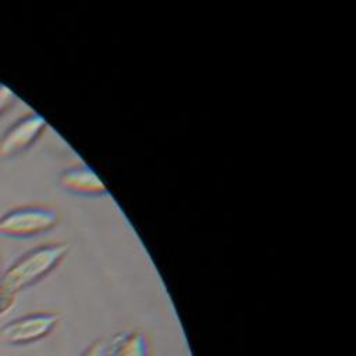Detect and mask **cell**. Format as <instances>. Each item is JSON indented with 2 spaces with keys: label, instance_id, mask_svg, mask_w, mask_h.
<instances>
[{
  "label": "cell",
  "instance_id": "6da1fadb",
  "mask_svg": "<svg viewBox=\"0 0 356 356\" xmlns=\"http://www.w3.org/2000/svg\"><path fill=\"white\" fill-rule=\"evenodd\" d=\"M64 242L44 243L25 252L3 274L0 280V317L17 303L18 293L49 275L67 256Z\"/></svg>",
  "mask_w": 356,
  "mask_h": 356
},
{
  "label": "cell",
  "instance_id": "7a4b0ae2",
  "mask_svg": "<svg viewBox=\"0 0 356 356\" xmlns=\"http://www.w3.org/2000/svg\"><path fill=\"white\" fill-rule=\"evenodd\" d=\"M60 221L56 209L47 206H21L0 217V235L11 239H28L51 231Z\"/></svg>",
  "mask_w": 356,
  "mask_h": 356
},
{
  "label": "cell",
  "instance_id": "3957f363",
  "mask_svg": "<svg viewBox=\"0 0 356 356\" xmlns=\"http://www.w3.org/2000/svg\"><path fill=\"white\" fill-rule=\"evenodd\" d=\"M61 321L56 312H35L15 317L0 327V342L6 346H25L49 337Z\"/></svg>",
  "mask_w": 356,
  "mask_h": 356
},
{
  "label": "cell",
  "instance_id": "277c9868",
  "mask_svg": "<svg viewBox=\"0 0 356 356\" xmlns=\"http://www.w3.org/2000/svg\"><path fill=\"white\" fill-rule=\"evenodd\" d=\"M46 128V120L36 113L18 118L0 138V157L10 159L24 153L43 135Z\"/></svg>",
  "mask_w": 356,
  "mask_h": 356
},
{
  "label": "cell",
  "instance_id": "5b68a950",
  "mask_svg": "<svg viewBox=\"0 0 356 356\" xmlns=\"http://www.w3.org/2000/svg\"><path fill=\"white\" fill-rule=\"evenodd\" d=\"M63 191L83 197H99L107 195L106 185L88 165H75L64 170L58 177Z\"/></svg>",
  "mask_w": 356,
  "mask_h": 356
},
{
  "label": "cell",
  "instance_id": "8992f818",
  "mask_svg": "<svg viewBox=\"0 0 356 356\" xmlns=\"http://www.w3.org/2000/svg\"><path fill=\"white\" fill-rule=\"evenodd\" d=\"M104 356H152L150 335L140 328L120 331L106 342Z\"/></svg>",
  "mask_w": 356,
  "mask_h": 356
},
{
  "label": "cell",
  "instance_id": "52a82bcc",
  "mask_svg": "<svg viewBox=\"0 0 356 356\" xmlns=\"http://www.w3.org/2000/svg\"><path fill=\"white\" fill-rule=\"evenodd\" d=\"M106 339L97 338L90 342L78 356H104L106 355Z\"/></svg>",
  "mask_w": 356,
  "mask_h": 356
},
{
  "label": "cell",
  "instance_id": "ba28073f",
  "mask_svg": "<svg viewBox=\"0 0 356 356\" xmlns=\"http://www.w3.org/2000/svg\"><path fill=\"white\" fill-rule=\"evenodd\" d=\"M15 95L0 82V117L15 103Z\"/></svg>",
  "mask_w": 356,
  "mask_h": 356
},
{
  "label": "cell",
  "instance_id": "9c48e42d",
  "mask_svg": "<svg viewBox=\"0 0 356 356\" xmlns=\"http://www.w3.org/2000/svg\"><path fill=\"white\" fill-rule=\"evenodd\" d=\"M1 274H3V273H1V270H0V280H1Z\"/></svg>",
  "mask_w": 356,
  "mask_h": 356
}]
</instances>
